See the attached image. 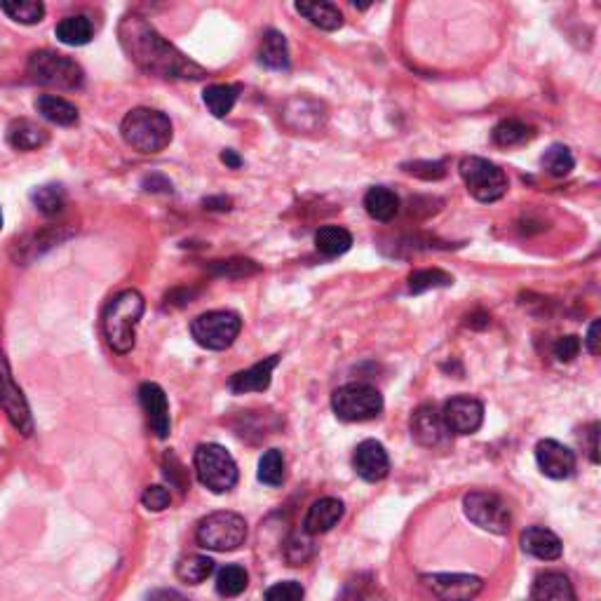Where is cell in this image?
Returning a JSON list of instances; mask_svg holds the SVG:
<instances>
[{
    "label": "cell",
    "instance_id": "6da1fadb",
    "mask_svg": "<svg viewBox=\"0 0 601 601\" xmlns=\"http://www.w3.org/2000/svg\"><path fill=\"white\" fill-rule=\"evenodd\" d=\"M118 38L127 57L151 76L172 80H200L207 76L202 66L191 62L170 40L162 38L146 17L134 12L125 15L118 26Z\"/></svg>",
    "mask_w": 601,
    "mask_h": 601
},
{
    "label": "cell",
    "instance_id": "7a4b0ae2",
    "mask_svg": "<svg viewBox=\"0 0 601 601\" xmlns=\"http://www.w3.org/2000/svg\"><path fill=\"white\" fill-rule=\"evenodd\" d=\"M146 301L137 289H125L118 296H113L104 310V336L116 353L127 355L137 341V324L144 315Z\"/></svg>",
    "mask_w": 601,
    "mask_h": 601
},
{
    "label": "cell",
    "instance_id": "3957f363",
    "mask_svg": "<svg viewBox=\"0 0 601 601\" xmlns=\"http://www.w3.org/2000/svg\"><path fill=\"white\" fill-rule=\"evenodd\" d=\"M127 146L139 153H160L170 146L172 141V123L165 113L155 108H132L120 125Z\"/></svg>",
    "mask_w": 601,
    "mask_h": 601
},
{
    "label": "cell",
    "instance_id": "277c9868",
    "mask_svg": "<svg viewBox=\"0 0 601 601\" xmlns=\"http://www.w3.org/2000/svg\"><path fill=\"white\" fill-rule=\"evenodd\" d=\"M26 73L33 83L54 90H80L85 83V73L80 64L73 62L66 54H57L50 50L33 52L26 64Z\"/></svg>",
    "mask_w": 601,
    "mask_h": 601
},
{
    "label": "cell",
    "instance_id": "5b68a950",
    "mask_svg": "<svg viewBox=\"0 0 601 601\" xmlns=\"http://www.w3.org/2000/svg\"><path fill=\"white\" fill-rule=\"evenodd\" d=\"M200 548L214 552H233L247 540V522L238 512H212L202 517L195 529Z\"/></svg>",
    "mask_w": 601,
    "mask_h": 601
},
{
    "label": "cell",
    "instance_id": "8992f818",
    "mask_svg": "<svg viewBox=\"0 0 601 601\" xmlns=\"http://www.w3.org/2000/svg\"><path fill=\"white\" fill-rule=\"evenodd\" d=\"M193 463L202 486H207L214 494H226L238 484V465L221 444H200L195 449Z\"/></svg>",
    "mask_w": 601,
    "mask_h": 601
},
{
    "label": "cell",
    "instance_id": "52a82bcc",
    "mask_svg": "<svg viewBox=\"0 0 601 601\" xmlns=\"http://www.w3.org/2000/svg\"><path fill=\"white\" fill-rule=\"evenodd\" d=\"M332 409L341 421H371L383 411V395L369 383H348V386L334 390Z\"/></svg>",
    "mask_w": 601,
    "mask_h": 601
},
{
    "label": "cell",
    "instance_id": "ba28073f",
    "mask_svg": "<svg viewBox=\"0 0 601 601\" xmlns=\"http://www.w3.org/2000/svg\"><path fill=\"white\" fill-rule=\"evenodd\" d=\"M461 177L472 198L479 202H496L508 193V177H505V172L496 162L486 158H477V155L463 158Z\"/></svg>",
    "mask_w": 601,
    "mask_h": 601
},
{
    "label": "cell",
    "instance_id": "9c48e42d",
    "mask_svg": "<svg viewBox=\"0 0 601 601\" xmlns=\"http://www.w3.org/2000/svg\"><path fill=\"white\" fill-rule=\"evenodd\" d=\"M242 320L233 310H209L193 320L191 334L198 346L207 350H226L238 339Z\"/></svg>",
    "mask_w": 601,
    "mask_h": 601
},
{
    "label": "cell",
    "instance_id": "30bf717a",
    "mask_svg": "<svg viewBox=\"0 0 601 601\" xmlns=\"http://www.w3.org/2000/svg\"><path fill=\"white\" fill-rule=\"evenodd\" d=\"M463 510L465 517L475 526H479V529L498 533V536L510 531V508L498 494H491V491H470V494L463 498Z\"/></svg>",
    "mask_w": 601,
    "mask_h": 601
},
{
    "label": "cell",
    "instance_id": "8fae6325",
    "mask_svg": "<svg viewBox=\"0 0 601 601\" xmlns=\"http://www.w3.org/2000/svg\"><path fill=\"white\" fill-rule=\"evenodd\" d=\"M0 409L5 411V416L10 418V423L22 432L24 437H29L33 432V416L31 407L26 402L22 388L17 386L12 378L10 364L0 355Z\"/></svg>",
    "mask_w": 601,
    "mask_h": 601
},
{
    "label": "cell",
    "instance_id": "7c38bea8",
    "mask_svg": "<svg viewBox=\"0 0 601 601\" xmlns=\"http://www.w3.org/2000/svg\"><path fill=\"white\" fill-rule=\"evenodd\" d=\"M421 583L440 601H472L484 590V580L468 573H428Z\"/></svg>",
    "mask_w": 601,
    "mask_h": 601
},
{
    "label": "cell",
    "instance_id": "4fadbf2b",
    "mask_svg": "<svg viewBox=\"0 0 601 601\" xmlns=\"http://www.w3.org/2000/svg\"><path fill=\"white\" fill-rule=\"evenodd\" d=\"M442 421L447 430L456 432V435H475L484 423V404L475 397L458 395L444 404Z\"/></svg>",
    "mask_w": 601,
    "mask_h": 601
},
{
    "label": "cell",
    "instance_id": "5bb4252c",
    "mask_svg": "<svg viewBox=\"0 0 601 601\" xmlns=\"http://www.w3.org/2000/svg\"><path fill=\"white\" fill-rule=\"evenodd\" d=\"M139 400H141V407L146 411L148 425H151L153 435L158 437V440H167L172 430V421H170V402H167L165 390H162L158 383H141Z\"/></svg>",
    "mask_w": 601,
    "mask_h": 601
},
{
    "label": "cell",
    "instance_id": "9a60e30c",
    "mask_svg": "<svg viewBox=\"0 0 601 601\" xmlns=\"http://www.w3.org/2000/svg\"><path fill=\"white\" fill-rule=\"evenodd\" d=\"M536 463L550 479H569L576 472V454L557 440H540L536 447Z\"/></svg>",
    "mask_w": 601,
    "mask_h": 601
},
{
    "label": "cell",
    "instance_id": "2e32d148",
    "mask_svg": "<svg viewBox=\"0 0 601 601\" xmlns=\"http://www.w3.org/2000/svg\"><path fill=\"white\" fill-rule=\"evenodd\" d=\"M353 468L364 482H381V479H386L390 472V458L386 447L376 440H364L362 444H357Z\"/></svg>",
    "mask_w": 601,
    "mask_h": 601
},
{
    "label": "cell",
    "instance_id": "e0dca14e",
    "mask_svg": "<svg viewBox=\"0 0 601 601\" xmlns=\"http://www.w3.org/2000/svg\"><path fill=\"white\" fill-rule=\"evenodd\" d=\"M411 435H414V440L421 444V447L435 449L447 442L449 430L442 421L440 411L432 407V404H423V407H418L414 416H411Z\"/></svg>",
    "mask_w": 601,
    "mask_h": 601
},
{
    "label": "cell",
    "instance_id": "ac0fdd59",
    "mask_svg": "<svg viewBox=\"0 0 601 601\" xmlns=\"http://www.w3.org/2000/svg\"><path fill=\"white\" fill-rule=\"evenodd\" d=\"M327 120V108L313 97H294L285 106V123L296 132H317Z\"/></svg>",
    "mask_w": 601,
    "mask_h": 601
},
{
    "label": "cell",
    "instance_id": "d6986e66",
    "mask_svg": "<svg viewBox=\"0 0 601 601\" xmlns=\"http://www.w3.org/2000/svg\"><path fill=\"white\" fill-rule=\"evenodd\" d=\"M280 364V355H270L266 360L256 362L254 367H249L245 371H238V374L231 376L228 381V388L233 390L235 395H245V393H263V390L270 388V381H273V371Z\"/></svg>",
    "mask_w": 601,
    "mask_h": 601
},
{
    "label": "cell",
    "instance_id": "ffe728a7",
    "mask_svg": "<svg viewBox=\"0 0 601 601\" xmlns=\"http://www.w3.org/2000/svg\"><path fill=\"white\" fill-rule=\"evenodd\" d=\"M343 512H346V505H343L339 498H320L310 505L306 519H303V531L308 536H320V533L332 531L336 524L341 522Z\"/></svg>",
    "mask_w": 601,
    "mask_h": 601
},
{
    "label": "cell",
    "instance_id": "44dd1931",
    "mask_svg": "<svg viewBox=\"0 0 601 601\" xmlns=\"http://www.w3.org/2000/svg\"><path fill=\"white\" fill-rule=\"evenodd\" d=\"M522 550L526 555L543 559V562H555V559L562 557L564 545L557 533L545 529V526H529L522 533Z\"/></svg>",
    "mask_w": 601,
    "mask_h": 601
},
{
    "label": "cell",
    "instance_id": "7402d4cb",
    "mask_svg": "<svg viewBox=\"0 0 601 601\" xmlns=\"http://www.w3.org/2000/svg\"><path fill=\"white\" fill-rule=\"evenodd\" d=\"M529 601H578L576 590H573L571 580L559 571L540 573L533 580L531 599Z\"/></svg>",
    "mask_w": 601,
    "mask_h": 601
},
{
    "label": "cell",
    "instance_id": "603a6c76",
    "mask_svg": "<svg viewBox=\"0 0 601 601\" xmlns=\"http://www.w3.org/2000/svg\"><path fill=\"white\" fill-rule=\"evenodd\" d=\"M47 141H50V134L33 120H12L8 127V144L17 151H38Z\"/></svg>",
    "mask_w": 601,
    "mask_h": 601
},
{
    "label": "cell",
    "instance_id": "cb8c5ba5",
    "mask_svg": "<svg viewBox=\"0 0 601 601\" xmlns=\"http://www.w3.org/2000/svg\"><path fill=\"white\" fill-rule=\"evenodd\" d=\"M62 238H66V233H62V228H57V231H54V228H47V231L31 233V235H26V238L15 242V247H12V256H15L17 261L29 263L36 259V256L47 252L50 247L59 245Z\"/></svg>",
    "mask_w": 601,
    "mask_h": 601
},
{
    "label": "cell",
    "instance_id": "d4e9b609",
    "mask_svg": "<svg viewBox=\"0 0 601 601\" xmlns=\"http://www.w3.org/2000/svg\"><path fill=\"white\" fill-rule=\"evenodd\" d=\"M259 62L273 71H287L292 66L289 59V45L287 38L280 31L268 29L261 38V50H259Z\"/></svg>",
    "mask_w": 601,
    "mask_h": 601
},
{
    "label": "cell",
    "instance_id": "484cf974",
    "mask_svg": "<svg viewBox=\"0 0 601 601\" xmlns=\"http://www.w3.org/2000/svg\"><path fill=\"white\" fill-rule=\"evenodd\" d=\"M364 209H367L371 219L386 224V221H393L397 212H400V198H397L395 191H390V188H369V193L364 195Z\"/></svg>",
    "mask_w": 601,
    "mask_h": 601
},
{
    "label": "cell",
    "instance_id": "4316f807",
    "mask_svg": "<svg viewBox=\"0 0 601 601\" xmlns=\"http://www.w3.org/2000/svg\"><path fill=\"white\" fill-rule=\"evenodd\" d=\"M36 108L45 120H50V123L62 125V127L76 125L80 118L78 108L73 106L71 101H66L62 97H54V94H43V97H38Z\"/></svg>",
    "mask_w": 601,
    "mask_h": 601
},
{
    "label": "cell",
    "instance_id": "83f0119b",
    "mask_svg": "<svg viewBox=\"0 0 601 601\" xmlns=\"http://www.w3.org/2000/svg\"><path fill=\"white\" fill-rule=\"evenodd\" d=\"M296 12L322 31H339L343 15L334 3H296Z\"/></svg>",
    "mask_w": 601,
    "mask_h": 601
},
{
    "label": "cell",
    "instance_id": "f1b7e54d",
    "mask_svg": "<svg viewBox=\"0 0 601 601\" xmlns=\"http://www.w3.org/2000/svg\"><path fill=\"white\" fill-rule=\"evenodd\" d=\"M315 247L317 252L332 259V256L346 254L348 249L353 247V235L341 226H322L320 231L315 233Z\"/></svg>",
    "mask_w": 601,
    "mask_h": 601
},
{
    "label": "cell",
    "instance_id": "f546056e",
    "mask_svg": "<svg viewBox=\"0 0 601 601\" xmlns=\"http://www.w3.org/2000/svg\"><path fill=\"white\" fill-rule=\"evenodd\" d=\"M54 33H57L59 43L64 45H71V47H80V45H87L92 40V22L83 15H76V17H64L62 22L57 24V29H54Z\"/></svg>",
    "mask_w": 601,
    "mask_h": 601
},
{
    "label": "cell",
    "instance_id": "4dcf8cb0",
    "mask_svg": "<svg viewBox=\"0 0 601 601\" xmlns=\"http://www.w3.org/2000/svg\"><path fill=\"white\" fill-rule=\"evenodd\" d=\"M240 87L238 85H209L205 94H202V101L209 108L214 118H226L228 113L233 111L235 101H238Z\"/></svg>",
    "mask_w": 601,
    "mask_h": 601
},
{
    "label": "cell",
    "instance_id": "1f68e13d",
    "mask_svg": "<svg viewBox=\"0 0 601 601\" xmlns=\"http://www.w3.org/2000/svg\"><path fill=\"white\" fill-rule=\"evenodd\" d=\"M533 137H536L533 127L524 125L522 120H515V118L501 120V123L494 127V132H491V139H494L496 146H508V148L526 144V141H531Z\"/></svg>",
    "mask_w": 601,
    "mask_h": 601
},
{
    "label": "cell",
    "instance_id": "d6a6232c",
    "mask_svg": "<svg viewBox=\"0 0 601 601\" xmlns=\"http://www.w3.org/2000/svg\"><path fill=\"white\" fill-rule=\"evenodd\" d=\"M214 573V562L205 555L181 557L177 564V578L188 585H200Z\"/></svg>",
    "mask_w": 601,
    "mask_h": 601
},
{
    "label": "cell",
    "instance_id": "836d02e7",
    "mask_svg": "<svg viewBox=\"0 0 601 601\" xmlns=\"http://www.w3.org/2000/svg\"><path fill=\"white\" fill-rule=\"evenodd\" d=\"M31 202L36 205L40 214L57 216L62 214L66 207V193L59 184H45L31 193Z\"/></svg>",
    "mask_w": 601,
    "mask_h": 601
},
{
    "label": "cell",
    "instance_id": "e575fe53",
    "mask_svg": "<svg viewBox=\"0 0 601 601\" xmlns=\"http://www.w3.org/2000/svg\"><path fill=\"white\" fill-rule=\"evenodd\" d=\"M247 585H249L247 571L238 564L224 566V569L219 571V576H216V592L226 599L240 597V594L247 590Z\"/></svg>",
    "mask_w": 601,
    "mask_h": 601
},
{
    "label": "cell",
    "instance_id": "d590c367",
    "mask_svg": "<svg viewBox=\"0 0 601 601\" xmlns=\"http://www.w3.org/2000/svg\"><path fill=\"white\" fill-rule=\"evenodd\" d=\"M451 285H454V278L440 268L416 270V273L409 275V292L411 294H423V292H430V289H444Z\"/></svg>",
    "mask_w": 601,
    "mask_h": 601
},
{
    "label": "cell",
    "instance_id": "8d00e7d4",
    "mask_svg": "<svg viewBox=\"0 0 601 601\" xmlns=\"http://www.w3.org/2000/svg\"><path fill=\"white\" fill-rule=\"evenodd\" d=\"M0 10L10 19L26 26L43 22L45 17V5L36 3V0H8V3H0Z\"/></svg>",
    "mask_w": 601,
    "mask_h": 601
},
{
    "label": "cell",
    "instance_id": "74e56055",
    "mask_svg": "<svg viewBox=\"0 0 601 601\" xmlns=\"http://www.w3.org/2000/svg\"><path fill=\"white\" fill-rule=\"evenodd\" d=\"M540 165H543V170L550 174V177H566L573 170V165H576V160H573V153L569 151V146L564 144H552L548 151L543 153V158H540Z\"/></svg>",
    "mask_w": 601,
    "mask_h": 601
},
{
    "label": "cell",
    "instance_id": "f35d334b",
    "mask_svg": "<svg viewBox=\"0 0 601 601\" xmlns=\"http://www.w3.org/2000/svg\"><path fill=\"white\" fill-rule=\"evenodd\" d=\"M259 482L266 486H280L285 482V456L278 449H268L259 461Z\"/></svg>",
    "mask_w": 601,
    "mask_h": 601
},
{
    "label": "cell",
    "instance_id": "ab89813d",
    "mask_svg": "<svg viewBox=\"0 0 601 601\" xmlns=\"http://www.w3.org/2000/svg\"><path fill=\"white\" fill-rule=\"evenodd\" d=\"M212 270L216 275H226V278H247V275L259 273V266L249 259H233V261H214Z\"/></svg>",
    "mask_w": 601,
    "mask_h": 601
},
{
    "label": "cell",
    "instance_id": "60d3db41",
    "mask_svg": "<svg viewBox=\"0 0 601 601\" xmlns=\"http://www.w3.org/2000/svg\"><path fill=\"white\" fill-rule=\"evenodd\" d=\"M303 597H306V590H303V585L296 583V580L275 583L273 587H268L266 592V601H303Z\"/></svg>",
    "mask_w": 601,
    "mask_h": 601
},
{
    "label": "cell",
    "instance_id": "b9f144b4",
    "mask_svg": "<svg viewBox=\"0 0 601 601\" xmlns=\"http://www.w3.org/2000/svg\"><path fill=\"white\" fill-rule=\"evenodd\" d=\"M404 172L414 174V177L425 181H437L447 174V170H444V162H430V160L407 162V165H404Z\"/></svg>",
    "mask_w": 601,
    "mask_h": 601
},
{
    "label": "cell",
    "instance_id": "7bdbcfd3",
    "mask_svg": "<svg viewBox=\"0 0 601 601\" xmlns=\"http://www.w3.org/2000/svg\"><path fill=\"white\" fill-rule=\"evenodd\" d=\"M141 503H144V508H146V510H151V512H162V510L170 508L172 494L165 489V486L153 484V486H148V489L144 491V496H141Z\"/></svg>",
    "mask_w": 601,
    "mask_h": 601
},
{
    "label": "cell",
    "instance_id": "ee69618b",
    "mask_svg": "<svg viewBox=\"0 0 601 601\" xmlns=\"http://www.w3.org/2000/svg\"><path fill=\"white\" fill-rule=\"evenodd\" d=\"M578 353H580V339L578 336H562V339H559L557 343H555V357L559 362H573L578 357Z\"/></svg>",
    "mask_w": 601,
    "mask_h": 601
},
{
    "label": "cell",
    "instance_id": "f6af8a7d",
    "mask_svg": "<svg viewBox=\"0 0 601 601\" xmlns=\"http://www.w3.org/2000/svg\"><path fill=\"white\" fill-rule=\"evenodd\" d=\"M303 550L313 555V548H310L308 540H303V538H292V540H289V545H287L289 564H292V566H301L303 562H306L308 555H303Z\"/></svg>",
    "mask_w": 601,
    "mask_h": 601
},
{
    "label": "cell",
    "instance_id": "bcb514c9",
    "mask_svg": "<svg viewBox=\"0 0 601 601\" xmlns=\"http://www.w3.org/2000/svg\"><path fill=\"white\" fill-rule=\"evenodd\" d=\"M144 191H148V193H172V181L162 177V174H151V177L144 179Z\"/></svg>",
    "mask_w": 601,
    "mask_h": 601
},
{
    "label": "cell",
    "instance_id": "7dc6e473",
    "mask_svg": "<svg viewBox=\"0 0 601 601\" xmlns=\"http://www.w3.org/2000/svg\"><path fill=\"white\" fill-rule=\"evenodd\" d=\"M146 601H188V599L177 590H167V587H162V590H153L148 594Z\"/></svg>",
    "mask_w": 601,
    "mask_h": 601
},
{
    "label": "cell",
    "instance_id": "c3c4849f",
    "mask_svg": "<svg viewBox=\"0 0 601 601\" xmlns=\"http://www.w3.org/2000/svg\"><path fill=\"white\" fill-rule=\"evenodd\" d=\"M585 346H587V350H590L592 355H599V320H594L590 324V332H587Z\"/></svg>",
    "mask_w": 601,
    "mask_h": 601
},
{
    "label": "cell",
    "instance_id": "681fc988",
    "mask_svg": "<svg viewBox=\"0 0 601 601\" xmlns=\"http://www.w3.org/2000/svg\"><path fill=\"white\" fill-rule=\"evenodd\" d=\"M587 435H590V458L592 463H599V423H592L590 430H587Z\"/></svg>",
    "mask_w": 601,
    "mask_h": 601
},
{
    "label": "cell",
    "instance_id": "f907efd6",
    "mask_svg": "<svg viewBox=\"0 0 601 601\" xmlns=\"http://www.w3.org/2000/svg\"><path fill=\"white\" fill-rule=\"evenodd\" d=\"M202 205H205V209H219V212H228L233 202H231V198H207Z\"/></svg>",
    "mask_w": 601,
    "mask_h": 601
},
{
    "label": "cell",
    "instance_id": "816d5d0a",
    "mask_svg": "<svg viewBox=\"0 0 601 601\" xmlns=\"http://www.w3.org/2000/svg\"><path fill=\"white\" fill-rule=\"evenodd\" d=\"M221 162L231 167V170H240V167H242V158L235 151H224V153H221Z\"/></svg>",
    "mask_w": 601,
    "mask_h": 601
},
{
    "label": "cell",
    "instance_id": "f5cc1de1",
    "mask_svg": "<svg viewBox=\"0 0 601 601\" xmlns=\"http://www.w3.org/2000/svg\"><path fill=\"white\" fill-rule=\"evenodd\" d=\"M0 228H3V212H0Z\"/></svg>",
    "mask_w": 601,
    "mask_h": 601
}]
</instances>
